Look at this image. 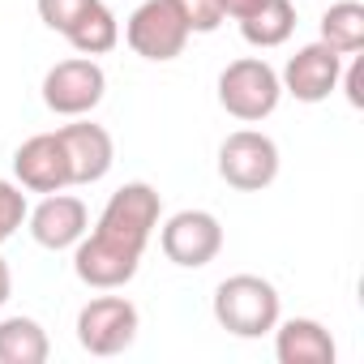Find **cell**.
Returning a JSON list of instances; mask_svg holds the SVG:
<instances>
[{
	"label": "cell",
	"instance_id": "cell-11",
	"mask_svg": "<svg viewBox=\"0 0 364 364\" xmlns=\"http://www.w3.org/2000/svg\"><path fill=\"white\" fill-rule=\"evenodd\" d=\"M338 73H343V56L317 39V43L300 48V52L283 65L279 82H283V90H287L291 99H300V103H321V99H330V95L338 90Z\"/></svg>",
	"mask_w": 364,
	"mask_h": 364
},
{
	"label": "cell",
	"instance_id": "cell-10",
	"mask_svg": "<svg viewBox=\"0 0 364 364\" xmlns=\"http://www.w3.org/2000/svg\"><path fill=\"white\" fill-rule=\"evenodd\" d=\"M14 176L26 193H60L73 185L69 154L60 146V133H35L14 154Z\"/></svg>",
	"mask_w": 364,
	"mask_h": 364
},
{
	"label": "cell",
	"instance_id": "cell-13",
	"mask_svg": "<svg viewBox=\"0 0 364 364\" xmlns=\"http://www.w3.org/2000/svg\"><path fill=\"white\" fill-rule=\"evenodd\" d=\"M60 133V146L69 154V171H73V185H95L103 180L116 163V146H112V133L103 124H90L77 116V124H65L56 129Z\"/></svg>",
	"mask_w": 364,
	"mask_h": 364
},
{
	"label": "cell",
	"instance_id": "cell-9",
	"mask_svg": "<svg viewBox=\"0 0 364 364\" xmlns=\"http://www.w3.org/2000/svg\"><path fill=\"white\" fill-rule=\"evenodd\" d=\"M124 39L146 60H176L180 52H185V43H189V31L176 18V9L167 5V0H146V5H137V14L129 18Z\"/></svg>",
	"mask_w": 364,
	"mask_h": 364
},
{
	"label": "cell",
	"instance_id": "cell-20",
	"mask_svg": "<svg viewBox=\"0 0 364 364\" xmlns=\"http://www.w3.org/2000/svg\"><path fill=\"white\" fill-rule=\"evenodd\" d=\"M31 206H26V193L22 185H14V180H0V245H5L22 223H26Z\"/></svg>",
	"mask_w": 364,
	"mask_h": 364
},
{
	"label": "cell",
	"instance_id": "cell-8",
	"mask_svg": "<svg viewBox=\"0 0 364 364\" xmlns=\"http://www.w3.org/2000/svg\"><path fill=\"white\" fill-rule=\"evenodd\" d=\"M141 266V249L116 240V236H103V232H90L73 245V270L86 287L95 291H116L124 287Z\"/></svg>",
	"mask_w": 364,
	"mask_h": 364
},
{
	"label": "cell",
	"instance_id": "cell-16",
	"mask_svg": "<svg viewBox=\"0 0 364 364\" xmlns=\"http://www.w3.org/2000/svg\"><path fill=\"white\" fill-rule=\"evenodd\" d=\"M48 334L35 317H5L0 321V364H43Z\"/></svg>",
	"mask_w": 364,
	"mask_h": 364
},
{
	"label": "cell",
	"instance_id": "cell-23",
	"mask_svg": "<svg viewBox=\"0 0 364 364\" xmlns=\"http://www.w3.org/2000/svg\"><path fill=\"white\" fill-rule=\"evenodd\" d=\"M219 5H223V14H232V18L240 22V18H249L253 9H262L266 0H219Z\"/></svg>",
	"mask_w": 364,
	"mask_h": 364
},
{
	"label": "cell",
	"instance_id": "cell-5",
	"mask_svg": "<svg viewBox=\"0 0 364 364\" xmlns=\"http://www.w3.org/2000/svg\"><path fill=\"white\" fill-rule=\"evenodd\" d=\"M159 215H163L159 193L146 185V180H133V185H124V189H116V193L107 198V206H103L95 232L116 236V240H124V245H133V249L146 253V245H150V236H154V228H159Z\"/></svg>",
	"mask_w": 364,
	"mask_h": 364
},
{
	"label": "cell",
	"instance_id": "cell-6",
	"mask_svg": "<svg viewBox=\"0 0 364 364\" xmlns=\"http://www.w3.org/2000/svg\"><path fill=\"white\" fill-rule=\"evenodd\" d=\"M137 338V304L124 296H95L77 313V343L90 355H120Z\"/></svg>",
	"mask_w": 364,
	"mask_h": 364
},
{
	"label": "cell",
	"instance_id": "cell-22",
	"mask_svg": "<svg viewBox=\"0 0 364 364\" xmlns=\"http://www.w3.org/2000/svg\"><path fill=\"white\" fill-rule=\"evenodd\" d=\"M338 86L347 90V103H351V107H364V56H360V52L351 56L347 73H338Z\"/></svg>",
	"mask_w": 364,
	"mask_h": 364
},
{
	"label": "cell",
	"instance_id": "cell-17",
	"mask_svg": "<svg viewBox=\"0 0 364 364\" xmlns=\"http://www.w3.org/2000/svg\"><path fill=\"white\" fill-rule=\"evenodd\" d=\"M321 43L334 48L338 56L364 52V5L360 0H338L321 14Z\"/></svg>",
	"mask_w": 364,
	"mask_h": 364
},
{
	"label": "cell",
	"instance_id": "cell-2",
	"mask_svg": "<svg viewBox=\"0 0 364 364\" xmlns=\"http://www.w3.org/2000/svg\"><path fill=\"white\" fill-rule=\"evenodd\" d=\"M279 99H283V82L262 56H240L219 73V103L228 116H236L245 124L266 120L279 107Z\"/></svg>",
	"mask_w": 364,
	"mask_h": 364
},
{
	"label": "cell",
	"instance_id": "cell-14",
	"mask_svg": "<svg viewBox=\"0 0 364 364\" xmlns=\"http://www.w3.org/2000/svg\"><path fill=\"white\" fill-rule=\"evenodd\" d=\"M274 355L279 364H334V338L313 317H291L274 326Z\"/></svg>",
	"mask_w": 364,
	"mask_h": 364
},
{
	"label": "cell",
	"instance_id": "cell-21",
	"mask_svg": "<svg viewBox=\"0 0 364 364\" xmlns=\"http://www.w3.org/2000/svg\"><path fill=\"white\" fill-rule=\"evenodd\" d=\"M90 5H99V0H39V18H43V26H48V31L69 35V31H73V22H77Z\"/></svg>",
	"mask_w": 364,
	"mask_h": 364
},
{
	"label": "cell",
	"instance_id": "cell-12",
	"mask_svg": "<svg viewBox=\"0 0 364 364\" xmlns=\"http://www.w3.org/2000/svg\"><path fill=\"white\" fill-rule=\"evenodd\" d=\"M26 223H31L35 245L60 253V249H73V245L90 232V210H86L82 198H73V193L60 189V193H48V198L26 215Z\"/></svg>",
	"mask_w": 364,
	"mask_h": 364
},
{
	"label": "cell",
	"instance_id": "cell-3",
	"mask_svg": "<svg viewBox=\"0 0 364 364\" xmlns=\"http://www.w3.org/2000/svg\"><path fill=\"white\" fill-rule=\"evenodd\" d=\"M219 176L240 193H262L279 176V146L257 129H236L219 146Z\"/></svg>",
	"mask_w": 364,
	"mask_h": 364
},
{
	"label": "cell",
	"instance_id": "cell-4",
	"mask_svg": "<svg viewBox=\"0 0 364 364\" xmlns=\"http://www.w3.org/2000/svg\"><path fill=\"white\" fill-rule=\"evenodd\" d=\"M103 90H107V77L103 69L95 65V56H73V60H60L48 69L43 77V103L48 112L56 116H90L99 103H103Z\"/></svg>",
	"mask_w": 364,
	"mask_h": 364
},
{
	"label": "cell",
	"instance_id": "cell-7",
	"mask_svg": "<svg viewBox=\"0 0 364 364\" xmlns=\"http://www.w3.org/2000/svg\"><path fill=\"white\" fill-rule=\"evenodd\" d=\"M159 245H163V257L171 266H185V270H202L219 257L223 249V228L210 210H180L163 223L159 232Z\"/></svg>",
	"mask_w": 364,
	"mask_h": 364
},
{
	"label": "cell",
	"instance_id": "cell-19",
	"mask_svg": "<svg viewBox=\"0 0 364 364\" xmlns=\"http://www.w3.org/2000/svg\"><path fill=\"white\" fill-rule=\"evenodd\" d=\"M167 5L176 9V18L185 22L189 35H210V31H219L223 18H228L219 0H167Z\"/></svg>",
	"mask_w": 364,
	"mask_h": 364
},
{
	"label": "cell",
	"instance_id": "cell-18",
	"mask_svg": "<svg viewBox=\"0 0 364 364\" xmlns=\"http://www.w3.org/2000/svg\"><path fill=\"white\" fill-rule=\"evenodd\" d=\"M82 56H103V52H112L116 43H120V22H116V14L107 9V5H90L77 22H73V31L65 35Z\"/></svg>",
	"mask_w": 364,
	"mask_h": 364
},
{
	"label": "cell",
	"instance_id": "cell-1",
	"mask_svg": "<svg viewBox=\"0 0 364 364\" xmlns=\"http://www.w3.org/2000/svg\"><path fill=\"white\" fill-rule=\"evenodd\" d=\"M215 321L236 338H262L279 326V291L262 274H232L215 287Z\"/></svg>",
	"mask_w": 364,
	"mask_h": 364
},
{
	"label": "cell",
	"instance_id": "cell-15",
	"mask_svg": "<svg viewBox=\"0 0 364 364\" xmlns=\"http://www.w3.org/2000/svg\"><path fill=\"white\" fill-rule=\"evenodd\" d=\"M291 31H296V5L291 0H266L262 9H253L249 18H240V35H245V43H253V48H283L287 39H291Z\"/></svg>",
	"mask_w": 364,
	"mask_h": 364
},
{
	"label": "cell",
	"instance_id": "cell-24",
	"mask_svg": "<svg viewBox=\"0 0 364 364\" xmlns=\"http://www.w3.org/2000/svg\"><path fill=\"white\" fill-rule=\"evenodd\" d=\"M9 296H14V274H9V262L0 257V309L9 304Z\"/></svg>",
	"mask_w": 364,
	"mask_h": 364
}]
</instances>
